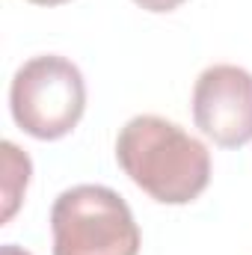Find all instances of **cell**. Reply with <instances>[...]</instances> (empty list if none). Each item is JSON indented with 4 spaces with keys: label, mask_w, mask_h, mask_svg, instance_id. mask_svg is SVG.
<instances>
[{
    "label": "cell",
    "mask_w": 252,
    "mask_h": 255,
    "mask_svg": "<svg viewBox=\"0 0 252 255\" xmlns=\"http://www.w3.org/2000/svg\"><path fill=\"white\" fill-rule=\"evenodd\" d=\"M9 110L15 125L36 139H60L71 133L86 110L80 68L60 54L27 60L9 83Z\"/></svg>",
    "instance_id": "cell-3"
},
{
    "label": "cell",
    "mask_w": 252,
    "mask_h": 255,
    "mask_svg": "<svg viewBox=\"0 0 252 255\" xmlns=\"http://www.w3.org/2000/svg\"><path fill=\"white\" fill-rule=\"evenodd\" d=\"M0 255H33V253H27V250H21V247H15V244H6V247L0 250Z\"/></svg>",
    "instance_id": "cell-7"
},
{
    "label": "cell",
    "mask_w": 252,
    "mask_h": 255,
    "mask_svg": "<svg viewBox=\"0 0 252 255\" xmlns=\"http://www.w3.org/2000/svg\"><path fill=\"white\" fill-rule=\"evenodd\" d=\"M54 255H139V226L116 190L77 184L51 208Z\"/></svg>",
    "instance_id": "cell-2"
},
{
    "label": "cell",
    "mask_w": 252,
    "mask_h": 255,
    "mask_svg": "<svg viewBox=\"0 0 252 255\" xmlns=\"http://www.w3.org/2000/svg\"><path fill=\"white\" fill-rule=\"evenodd\" d=\"M30 175H33V163L30 157L15 145V142H3V214L0 220L9 223L24 199V190L30 184Z\"/></svg>",
    "instance_id": "cell-5"
},
{
    "label": "cell",
    "mask_w": 252,
    "mask_h": 255,
    "mask_svg": "<svg viewBox=\"0 0 252 255\" xmlns=\"http://www.w3.org/2000/svg\"><path fill=\"white\" fill-rule=\"evenodd\" d=\"M36 6H60V3H68V0H30Z\"/></svg>",
    "instance_id": "cell-8"
},
{
    "label": "cell",
    "mask_w": 252,
    "mask_h": 255,
    "mask_svg": "<svg viewBox=\"0 0 252 255\" xmlns=\"http://www.w3.org/2000/svg\"><path fill=\"white\" fill-rule=\"evenodd\" d=\"M136 6H142V9H148V12H172V9H178L184 0H133Z\"/></svg>",
    "instance_id": "cell-6"
},
{
    "label": "cell",
    "mask_w": 252,
    "mask_h": 255,
    "mask_svg": "<svg viewBox=\"0 0 252 255\" xmlns=\"http://www.w3.org/2000/svg\"><path fill=\"white\" fill-rule=\"evenodd\" d=\"M116 160L127 178L160 205H187L211 181V151L163 116H133L116 136Z\"/></svg>",
    "instance_id": "cell-1"
},
{
    "label": "cell",
    "mask_w": 252,
    "mask_h": 255,
    "mask_svg": "<svg viewBox=\"0 0 252 255\" xmlns=\"http://www.w3.org/2000/svg\"><path fill=\"white\" fill-rule=\"evenodd\" d=\"M193 122L220 148L252 142V74L241 65H208L193 86Z\"/></svg>",
    "instance_id": "cell-4"
}]
</instances>
